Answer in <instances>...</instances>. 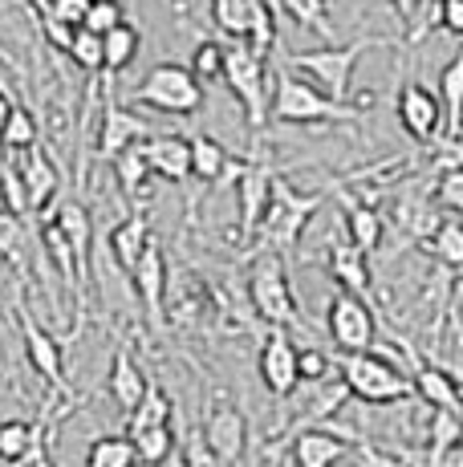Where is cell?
<instances>
[{"label":"cell","instance_id":"cell-18","mask_svg":"<svg viewBox=\"0 0 463 467\" xmlns=\"http://www.w3.org/2000/svg\"><path fill=\"white\" fill-rule=\"evenodd\" d=\"M147 134H155V130H150L135 110H127V106H122L118 98L110 94V89H106L102 127H98V155H102V159H114L122 147H130V142L147 139Z\"/></svg>","mask_w":463,"mask_h":467},{"label":"cell","instance_id":"cell-41","mask_svg":"<svg viewBox=\"0 0 463 467\" xmlns=\"http://www.w3.org/2000/svg\"><path fill=\"white\" fill-rule=\"evenodd\" d=\"M41 244H46V256L57 265V273L66 276L69 285L77 289V273H74V253H69V244H66V236H61V228L53 220H46V228H41Z\"/></svg>","mask_w":463,"mask_h":467},{"label":"cell","instance_id":"cell-17","mask_svg":"<svg viewBox=\"0 0 463 467\" xmlns=\"http://www.w3.org/2000/svg\"><path fill=\"white\" fill-rule=\"evenodd\" d=\"M406 358H411V390H415V399H423L427 407H435V410H459V374L443 370V366H435V362H423L411 346H406Z\"/></svg>","mask_w":463,"mask_h":467},{"label":"cell","instance_id":"cell-11","mask_svg":"<svg viewBox=\"0 0 463 467\" xmlns=\"http://www.w3.org/2000/svg\"><path fill=\"white\" fill-rule=\"evenodd\" d=\"M273 171L264 159H244L236 171V208H240V223H236V248L244 253L256 236V223H261L264 200H269V183H273Z\"/></svg>","mask_w":463,"mask_h":467},{"label":"cell","instance_id":"cell-54","mask_svg":"<svg viewBox=\"0 0 463 467\" xmlns=\"http://www.w3.org/2000/svg\"><path fill=\"white\" fill-rule=\"evenodd\" d=\"M155 467H183V455H180V447H175V451H171V455H167V460H163V463H155Z\"/></svg>","mask_w":463,"mask_h":467},{"label":"cell","instance_id":"cell-26","mask_svg":"<svg viewBox=\"0 0 463 467\" xmlns=\"http://www.w3.org/2000/svg\"><path fill=\"white\" fill-rule=\"evenodd\" d=\"M435 98H439V110H443V139L459 142V110H463V57L459 53L439 69Z\"/></svg>","mask_w":463,"mask_h":467},{"label":"cell","instance_id":"cell-20","mask_svg":"<svg viewBox=\"0 0 463 467\" xmlns=\"http://www.w3.org/2000/svg\"><path fill=\"white\" fill-rule=\"evenodd\" d=\"M142 150H147L150 175L167 179V183H187L191 179V150H187L183 134H147Z\"/></svg>","mask_w":463,"mask_h":467},{"label":"cell","instance_id":"cell-47","mask_svg":"<svg viewBox=\"0 0 463 467\" xmlns=\"http://www.w3.org/2000/svg\"><path fill=\"white\" fill-rule=\"evenodd\" d=\"M358 447H350L354 451V460H358V467H406L403 455H390V451H382V447H374L370 439H354Z\"/></svg>","mask_w":463,"mask_h":467},{"label":"cell","instance_id":"cell-4","mask_svg":"<svg viewBox=\"0 0 463 467\" xmlns=\"http://www.w3.org/2000/svg\"><path fill=\"white\" fill-rule=\"evenodd\" d=\"M378 45H395V37H358L350 45H329V49H301V53L284 57V69H293V74H301L305 82H314L325 98H334V102H350L358 57L366 49H378Z\"/></svg>","mask_w":463,"mask_h":467},{"label":"cell","instance_id":"cell-9","mask_svg":"<svg viewBox=\"0 0 463 467\" xmlns=\"http://www.w3.org/2000/svg\"><path fill=\"white\" fill-rule=\"evenodd\" d=\"M130 285H135V297L142 301V313H147V326L155 334L167 329V256L163 244L155 236L147 240V248L139 253L135 268H130Z\"/></svg>","mask_w":463,"mask_h":467},{"label":"cell","instance_id":"cell-7","mask_svg":"<svg viewBox=\"0 0 463 467\" xmlns=\"http://www.w3.org/2000/svg\"><path fill=\"white\" fill-rule=\"evenodd\" d=\"M130 98H135L139 106H150V110H159V114L191 119V114L203 110V82L187 66L163 61V66H155L147 78H142Z\"/></svg>","mask_w":463,"mask_h":467},{"label":"cell","instance_id":"cell-31","mask_svg":"<svg viewBox=\"0 0 463 467\" xmlns=\"http://www.w3.org/2000/svg\"><path fill=\"white\" fill-rule=\"evenodd\" d=\"M423 248L435 260H439V265L459 268L463 265V228H459L456 215H443V220H435L431 232L423 236Z\"/></svg>","mask_w":463,"mask_h":467},{"label":"cell","instance_id":"cell-27","mask_svg":"<svg viewBox=\"0 0 463 467\" xmlns=\"http://www.w3.org/2000/svg\"><path fill=\"white\" fill-rule=\"evenodd\" d=\"M46 439V427L29 423V419H5L0 423V463L21 467L25 460H33V451Z\"/></svg>","mask_w":463,"mask_h":467},{"label":"cell","instance_id":"cell-2","mask_svg":"<svg viewBox=\"0 0 463 467\" xmlns=\"http://www.w3.org/2000/svg\"><path fill=\"white\" fill-rule=\"evenodd\" d=\"M362 110L366 106L325 98L314 82L297 78L284 66L273 74V102H269L273 122H284V127H329V122H358Z\"/></svg>","mask_w":463,"mask_h":467},{"label":"cell","instance_id":"cell-12","mask_svg":"<svg viewBox=\"0 0 463 467\" xmlns=\"http://www.w3.org/2000/svg\"><path fill=\"white\" fill-rule=\"evenodd\" d=\"M395 114H398V127L411 134L418 147L443 139L439 98H435V89H427L423 82H403V89H398V98H395Z\"/></svg>","mask_w":463,"mask_h":467},{"label":"cell","instance_id":"cell-21","mask_svg":"<svg viewBox=\"0 0 463 467\" xmlns=\"http://www.w3.org/2000/svg\"><path fill=\"white\" fill-rule=\"evenodd\" d=\"M187 150H191V179L211 183V187H220L224 179H236L240 163H244V159H232L224 142H216L211 134H191Z\"/></svg>","mask_w":463,"mask_h":467},{"label":"cell","instance_id":"cell-50","mask_svg":"<svg viewBox=\"0 0 463 467\" xmlns=\"http://www.w3.org/2000/svg\"><path fill=\"white\" fill-rule=\"evenodd\" d=\"M86 5H90V0H49L46 16H53V21H61V25H69V29H77V25H82V16H86Z\"/></svg>","mask_w":463,"mask_h":467},{"label":"cell","instance_id":"cell-36","mask_svg":"<svg viewBox=\"0 0 463 467\" xmlns=\"http://www.w3.org/2000/svg\"><path fill=\"white\" fill-rule=\"evenodd\" d=\"M135 447H130V435H102L90 443L86 451V467H135Z\"/></svg>","mask_w":463,"mask_h":467},{"label":"cell","instance_id":"cell-3","mask_svg":"<svg viewBox=\"0 0 463 467\" xmlns=\"http://www.w3.org/2000/svg\"><path fill=\"white\" fill-rule=\"evenodd\" d=\"M337 382L345 386V394L366 407H398V402L415 399L411 390V374L398 370L390 358L374 354L370 349H350V354H337Z\"/></svg>","mask_w":463,"mask_h":467},{"label":"cell","instance_id":"cell-14","mask_svg":"<svg viewBox=\"0 0 463 467\" xmlns=\"http://www.w3.org/2000/svg\"><path fill=\"white\" fill-rule=\"evenodd\" d=\"M203 443H208V451L216 455L224 467L240 463L244 460V447H248V419L240 407H232V402H216L208 415V423L200 427Z\"/></svg>","mask_w":463,"mask_h":467},{"label":"cell","instance_id":"cell-13","mask_svg":"<svg viewBox=\"0 0 463 467\" xmlns=\"http://www.w3.org/2000/svg\"><path fill=\"white\" fill-rule=\"evenodd\" d=\"M256 374H261L264 390L273 399H289L301 386L297 379V346H293L289 329H269V337L261 341V354H256Z\"/></svg>","mask_w":463,"mask_h":467},{"label":"cell","instance_id":"cell-29","mask_svg":"<svg viewBox=\"0 0 463 467\" xmlns=\"http://www.w3.org/2000/svg\"><path fill=\"white\" fill-rule=\"evenodd\" d=\"M29 256H33V236L25 228V215L0 212V260H8L16 281L29 276Z\"/></svg>","mask_w":463,"mask_h":467},{"label":"cell","instance_id":"cell-40","mask_svg":"<svg viewBox=\"0 0 463 467\" xmlns=\"http://www.w3.org/2000/svg\"><path fill=\"white\" fill-rule=\"evenodd\" d=\"M66 53H69V61H74V66L86 69V74H98V69H102V37L90 33V29H82V25L74 29V37H69V45H66Z\"/></svg>","mask_w":463,"mask_h":467},{"label":"cell","instance_id":"cell-22","mask_svg":"<svg viewBox=\"0 0 463 467\" xmlns=\"http://www.w3.org/2000/svg\"><path fill=\"white\" fill-rule=\"evenodd\" d=\"M337 200H342V208H345V240H350L358 253H378L382 248V236H386V223H382V215L374 203L366 200H354L350 192H337Z\"/></svg>","mask_w":463,"mask_h":467},{"label":"cell","instance_id":"cell-32","mask_svg":"<svg viewBox=\"0 0 463 467\" xmlns=\"http://www.w3.org/2000/svg\"><path fill=\"white\" fill-rule=\"evenodd\" d=\"M110 167H114V179H118L122 195H130V200L150 183V163H147V150H142V139L122 147L118 155L110 159Z\"/></svg>","mask_w":463,"mask_h":467},{"label":"cell","instance_id":"cell-10","mask_svg":"<svg viewBox=\"0 0 463 467\" xmlns=\"http://www.w3.org/2000/svg\"><path fill=\"white\" fill-rule=\"evenodd\" d=\"M25 285H16V326H21V341H25V358H29V366L41 374L53 394H66V354H61L57 337L46 334V329L37 326V317L29 313V305H25Z\"/></svg>","mask_w":463,"mask_h":467},{"label":"cell","instance_id":"cell-28","mask_svg":"<svg viewBox=\"0 0 463 467\" xmlns=\"http://www.w3.org/2000/svg\"><path fill=\"white\" fill-rule=\"evenodd\" d=\"M139 49H142L139 25L118 21L114 29H106L102 33V69H106V78H118L122 69H127L130 61L139 57Z\"/></svg>","mask_w":463,"mask_h":467},{"label":"cell","instance_id":"cell-39","mask_svg":"<svg viewBox=\"0 0 463 467\" xmlns=\"http://www.w3.org/2000/svg\"><path fill=\"white\" fill-rule=\"evenodd\" d=\"M248 5L252 0H211V21H216V29L224 37L236 41L248 33Z\"/></svg>","mask_w":463,"mask_h":467},{"label":"cell","instance_id":"cell-8","mask_svg":"<svg viewBox=\"0 0 463 467\" xmlns=\"http://www.w3.org/2000/svg\"><path fill=\"white\" fill-rule=\"evenodd\" d=\"M374 301L366 297H354V293L337 289L334 297L325 305V329L329 337H334L337 354H350V349H370L374 346V334H378V326H374Z\"/></svg>","mask_w":463,"mask_h":467},{"label":"cell","instance_id":"cell-38","mask_svg":"<svg viewBox=\"0 0 463 467\" xmlns=\"http://www.w3.org/2000/svg\"><path fill=\"white\" fill-rule=\"evenodd\" d=\"M277 5L301 25V29H314V33H322V37H334V25H329L325 0H277Z\"/></svg>","mask_w":463,"mask_h":467},{"label":"cell","instance_id":"cell-19","mask_svg":"<svg viewBox=\"0 0 463 467\" xmlns=\"http://www.w3.org/2000/svg\"><path fill=\"white\" fill-rule=\"evenodd\" d=\"M325 268H329V276L337 281V289L354 293V297L374 301V281H370V268H366V253H358V248H354L350 240L329 236Z\"/></svg>","mask_w":463,"mask_h":467},{"label":"cell","instance_id":"cell-45","mask_svg":"<svg viewBox=\"0 0 463 467\" xmlns=\"http://www.w3.org/2000/svg\"><path fill=\"white\" fill-rule=\"evenodd\" d=\"M118 21H127L118 0H90V5H86V16H82V29H90V33L102 37V33L114 29Z\"/></svg>","mask_w":463,"mask_h":467},{"label":"cell","instance_id":"cell-15","mask_svg":"<svg viewBox=\"0 0 463 467\" xmlns=\"http://www.w3.org/2000/svg\"><path fill=\"white\" fill-rule=\"evenodd\" d=\"M61 228L69 253H74V273H77V309H86V281H90V244H94V215L82 208L77 200L61 203L57 212L49 215Z\"/></svg>","mask_w":463,"mask_h":467},{"label":"cell","instance_id":"cell-52","mask_svg":"<svg viewBox=\"0 0 463 467\" xmlns=\"http://www.w3.org/2000/svg\"><path fill=\"white\" fill-rule=\"evenodd\" d=\"M423 5H427V0H390V8H395V16H398V21H406V25L415 21V16H418V8H423Z\"/></svg>","mask_w":463,"mask_h":467},{"label":"cell","instance_id":"cell-51","mask_svg":"<svg viewBox=\"0 0 463 467\" xmlns=\"http://www.w3.org/2000/svg\"><path fill=\"white\" fill-rule=\"evenodd\" d=\"M41 29H46V37L57 45L61 53H66V45H69V37H74V29L69 25H61V21H53V16H41Z\"/></svg>","mask_w":463,"mask_h":467},{"label":"cell","instance_id":"cell-33","mask_svg":"<svg viewBox=\"0 0 463 467\" xmlns=\"http://www.w3.org/2000/svg\"><path fill=\"white\" fill-rule=\"evenodd\" d=\"M175 415V402L167 399L163 386L147 382L135 402V410H127V431H139V427H159V423H171Z\"/></svg>","mask_w":463,"mask_h":467},{"label":"cell","instance_id":"cell-53","mask_svg":"<svg viewBox=\"0 0 463 467\" xmlns=\"http://www.w3.org/2000/svg\"><path fill=\"white\" fill-rule=\"evenodd\" d=\"M8 110H13V98L0 89V127H5V119H8Z\"/></svg>","mask_w":463,"mask_h":467},{"label":"cell","instance_id":"cell-34","mask_svg":"<svg viewBox=\"0 0 463 467\" xmlns=\"http://www.w3.org/2000/svg\"><path fill=\"white\" fill-rule=\"evenodd\" d=\"M127 435H130V447H135V460H139V463H147V467L163 463L167 455H171L175 447H180V439H175L171 423L139 427V431H127Z\"/></svg>","mask_w":463,"mask_h":467},{"label":"cell","instance_id":"cell-46","mask_svg":"<svg viewBox=\"0 0 463 467\" xmlns=\"http://www.w3.org/2000/svg\"><path fill=\"white\" fill-rule=\"evenodd\" d=\"M456 439H463L459 410H435L431 407V431H427V443H456Z\"/></svg>","mask_w":463,"mask_h":467},{"label":"cell","instance_id":"cell-1","mask_svg":"<svg viewBox=\"0 0 463 467\" xmlns=\"http://www.w3.org/2000/svg\"><path fill=\"white\" fill-rule=\"evenodd\" d=\"M329 200V192H293L289 179L273 175L269 183V200H264V212H261V223H256V236L252 244L244 248V260L261 256V253H277V256H289L293 248L301 244L305 236L309 220L322 212V203Z\"/></svg>","mask_w":463,"mask_h":467},{"label":"cell","instance_id":"cell-37","mask_svg":"<svg viewBox=\"0 0 463 467\" xmlns=\"http://www.w3.org/2000/svg\"><path fill=\"white\" fill-rule=\"evenodd\" d=\"M431 203L443 208L448 215L463 212V171H459V163H448L443 175L431 183Z\"/></svg>","mask_w":463,"mask_h":467},{"label":"cell","instance_id":"cell-49","mask_svg":"<svg viewBox=\"0 0 463 467\" xmlns=\"http://www.w3.org/2000/svg\"><path fill=\"white\" fill-rule=\"evenodd\" d=\"M180 455H183V467H224V463L216 460V455L208 451V443H203L200 427L191 431V439H187V447H180Z\"/></svg>","mask_w":463,"mask_h":467},{"label":"cell","instance_id":"cell-43","mask_svg":"<svg viewBox=\"0 0 463 467\" xmlns=\"http://www.w3.org/2000/svg\"><path fill=\"white\" fill-rule=\"evenodd\" d=\"M329 374H334V358L325 354L322 346H305V349H297V379L301 382H325Z\"/></svg>","mask_w":463,"mask_h":467},{"label":"cell","instance_id":"cell-24","mask_svg":"<svg viewBox=\"0 0 463 467\" xmlns=\"http://www.w3.org/2000/svg\"><path fill=\"white\" fill-rule=\"evenodd\" d=\"M142 386H147V374H142L139 362L130 358L127 341H118V346H114V358H110V374H106V390H110V399L118 402V410H135Z\"/></svg>","mask_w":463,"mask_h":467},{"label":"cell","instance_id":"cell-48","mask_svg":"<svg viewBox=\"0 0 463 467\" xmlns=\"http://www.w3.org/2000/svg\"><path fill=\"white\" fill-rule=\"evenodd\" d=\"M435 25L451 37H463V0H435Z\"/></svg>","mask_w":463,"mask_h":467},{"label":"cell","instance_id":"cell-23","mask_svg":"<svg viewBox=\"0 0 463 467\" xmlns=\"http://www.w3.org/2000/svg\"><path fill=\"white\" fill-rule=\"evenodd\" d=\"M21 183H25V200H29V212H41L49 208V200L57 195V167H53V159L46 155V150L29 147L21 150Z\"/></svg>","mask_w":463,"mask_h":467},{"label":"cell","instance_id":"cell-44","mask_svg":"<svg viewBox=\"0 0 463 467\" xmlns=\"http://www.w3.org/2000/svg\"><path fill=\"white\" fill-rule=\"evenodd\" d=\"M0 200H5V212H13V215H29V200H25L21 171H16L13 163H0Z\"/></svg>","mask_w":463,"mask_h":467},{"label":"cell","instance_id":"cell-42","mask_svg":"<svg viewBox=\"0 0 463 467\" xmlns=\"http://www.w3.org/2000/svg\"><path fill=\"white\" fill-rule=\"evenodd\" d=\"M191 69L200 82H220V69H224V45L220 41H200L191 49Z\"/></svg>","mask_w":463,"mask_h":467},{"label":"cell","instance_id":"cell-30","mask_svg":"<svg viewBox=\"0 0 463 467\" xmlns=\"http://www.w3.org/2000/svg\"><path fill=\"white\" fill-rule=\"evenodd\" d=\"M431 212H435V203H431V195H427L423 187H406V192H398V200H395V223L411 240H423L427 232H431V223H435Z\"/></svg>","mask_w":463,"mask_h":467},{"label":"cell","instance_id":"cell-6","mask_svg":"<svg viewBox=\"0 0 463 467\" xmlns=\"http://www.w3.org/2000/svg\"><path fill=\"white\" fill-rule=\"evenodd\" d=\"M220 82H228L232 98L244 106L248 127H252L256 142H261V130H264V122H269V74H264V53H256L244 37H236L224 49Z\"/></svg>","mask_w":463,"mask_h":467},{"label":"cell","instance_id":"cell-25","mask_svg":"<svg viewBox=\"0 0 463 467\" xmlns=\"http://www.w3.org/2000/svg\"><path fill=\"white\" fill-rule=\"evenodd\" d=\"M147 240H150V220H147V212H130L122 223H114L110 228V256H114V265L122 268V273H130L135 268V260H139V253L147 248Z\"/></svg>","mask_w":463,"mask_h":467},{"label":"cell","instance_id":"cell-16","mask_svg":"<svg viewBox=\"0 0 463 467\" xmlns=\"http://www.w3.org/2000/svg\"><path fill=\"white\" fill-rule=\"evenodd\" d=\"M354 431H329V427H301L293 431V467H334L350 455Z\"/></svg>","mask_w":463,"mask_h":467},{"label":"cell","instance_id":"cell-5","mask_svg":"<svg viewBox=\"0 0 463 467\" xmlns=\"http://www.w3.org/2000/svg\"><path fill=\"white\" fill-rule=\"evenodd\" d=\"M248 305H252V313L269 329L305 326L301 305L293 297V281H289V268H284V256H277V253H261V260L252 265V273H248Z\"/></svg>","mask_w":463,"mask_h":467},{"label":"cell","instance_id":"cell-35","mask_svg":"<svg viewBox=\"0 0 463 467\" xmlns=\"http://www.w3.org/2000/svg\"><path fill=\"white\" fill-rule=\"evenodd\" d=\"M37 139H41V130H37V119H33L25 106H16L13 102V110H8V119H5V127H0V150H29V147H37Z\"/></svg>","mask_w":463,"mask_h":467}]
</instances>
